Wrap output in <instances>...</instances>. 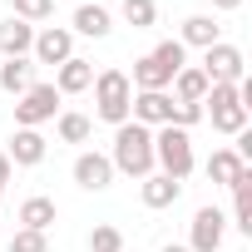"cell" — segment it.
<instances>
[{
  "mask_svg": "<svg viewBox=\"0 0 252 252\" xmlns=\"http://www.w3.org/2000/svg\"><path fill=\"white\" fill-rule=\"evenodd\" d=\"M35 84V60L30 55H20V60H0V89H5V94H25Z\"/></svg>",
  "mask_w": 252,
  "mask_h": 252,
  "instance_id": "16",
  "label": "cell"
},
{
  "mask_svg": "<svg viewBox=\"0 0 252 252\" xmlns=\"http://www.w3.org/2000/svg\"><path fill=\"white\" fill-rule=\"evenodd\" d=\"M198 69L208 74V84H242V79H247V60H242V50L227 45V40H218L213 50H203V64H198Z\"/></svg>",
  "mask_w": 252,
  "mask_h": 252,
  "instance_id": "6",
  "label": "cell"
},
{
  "mask_svg": "<svg viewBox=\"0 0 252 252\" xmlns=\"http://www.w3.org/2000/svg\"><path fill=\"white\" fill-rule=\"evenodd\" d=\"M45 154H50V144H45L40 129H15V139H10V149H5L10 168H35V163H45Z\"/></svg>",
  "mask_w": 252,
  "mask_h": 252,
  "instance_id": "10",
  "label": "cell"
},
{
  "mask_svg": "<svg viewBox=\"0 0 252 252\" xmlns=\"http://www.w3.org/2000/svg\"><path fill=\"white\" fill-rule=\"evenodd\" d=\"M79 5H99V0H79Z\"/></svg>",
  "mask_w": 252,
  "mask_h": 252,
  "instance_id": "32",
  "label": "cell"
},
{
  "mask_svg": "<svg viewBox=\"0 0 252 252\" xmlns=\"http://www.w3.org/2000/svg\"><path fill=\"white\" fill-rule=\"evenodd\" d=\"M242 173H247V163H242L232 149H213V158H208V183H222V188H232Z\"/></svg>",
  "mask_w": 252,
  "mask_h": 252,
  "instance_id": "18",
  "label": "cell"
},
{
  "mask_svg": "<svg viewBox=\"0 0 252 252\" xmlns=\"http://www.w3.org/2000/svg\"><path fill=\"white\" fill-rule=\"evenodd\" d=\"M222 232H227V218L218 208H198L193 222H188V252H218Z\"/></svg>",
  "mask_w": 252,
  "mask_h": 252,
  "instance_id": "9",
  "label": "cell"
},
{
  "mask_svg": "<svg viewBox=\"0 0 252 252\" xmlns=\"http://www.w3.org/2000/svg\"><path fill=\"white\" fill-rule=\"evenodd\" d=\"M94 114L104 119V124H129V104H134V84H129V74L124 69H99L94 74Z\"/></svg>",
  "mask_w": 252,
  "mask_h": 252,
  "instance_id": "2",
  "label": "cell"
},
{
  "mask_svg": "<svg viewBox=\"0 0 252 252\" xmlns=\"http://www.w3.org/2000/svg\"><path fill=\"white\" fill-rule=\"evenodd\" d=\"M218 40H222V25H218L213 15H188L183 30H178V45H183V50H188V45H193V50H213Z\"/></svg>",
  "mask_w": 252,
  "mask_h": 252,
  "instance_id": "12",
  "label": "cell"
},
{
  "mask_svg": "<svg viewBox=\"0 0 252 252\" xmlns=\"http://www.w3.org/2000/svg\"><path fill=\"white\" fill-rule=\"evenodd\" d=\"M129 119L144 124V129H163V124H173V94L168 89H134Z\"/></svg>",
  "mask_w": 252,
  "mask_h": 252,
  "instance_id": "7",
  "label": "cell"
},
{
  "mask_svg": "<svg viewBox=\"0 0 252 252\" xmlns=\"http://www.w3.org/2000/svg\"><path fill=\"white\" fill-rule=\"evenodd\" d=\"M30 55H35V64H55V69H60V64L74 55V30H64V25H45V30H35Z\"/></svg>",
  "mask_w": 252,
  "mask_h": 252,
  "instance_id": "8",
  "label": "cell"
},
{
  "mask_svg": "<svg viewBox=\"0 0 252 252\" xmlns=\"http://www.w3.org/2000/svg\"><path fill=\"white\" fill-rule=\"evenodd\" d=\"M5 252H50V237L45 232H30V227H20L15 237H10V247Z\"/></svg>",
  "mask_w": 252,
  "mask_h": 252,
  "instance_id": "28",
  "label": "cell"
},
{
  "mask_svg": "<svg viewBox=\"0 0 252 252\" xmlns=\"http://www.w3.org/2000/svg\"><path fill=\"white\" fill-rule=\"evenodd\" d=\"M114 30V15L104 5H79L74 10V35H89V40H104Z\"/></svg>",
  "mask_w": 252,
  "mask_h": 252,
  "instance_id": "20",
  "label": "cell"
},
{
  "mask_svg": "<svg viewBox=\"0 0 252 252\" xmlns=\"http://www.w3.org/2000/svg\"><path fill=\"white\" fill-rule=\"evenodd\" d=\"M124 20H129L134 30H154L158 5H154V0H124Z\"/></svg>",
  "mask_w": 252,
  "mask_h": 252,
  "instance_id": "24",
  "label": "cell"
},
{
  "mask_svg": "<svg viewBox=\"0 0 252 252\" xmlns=\"http://www.w3.org/2000/svg\"><path fill=\"white\" fill-rule=\"evenodd\" d=\"M134 89H168L173 84V69H163L154 55H144V60H134V79H129Z\"/></svg>",
  "mask_w": 252,
  "mask_h": 252,
  "instance_id": "23",
  "label": "cell"
},
{
  "mask_svg": "<svg viewBox=\"0 0 252 252\" xmlns=\"http://www.w3.org/2000/svg\"><path fill=\"white\" fill-rule=\"evenodd\" d=\"M247 114H252V109L237 99V84H208V94H203V119H213L218 134L237 139V134L247 129Z\"/></svg>",
  "mask_w": 252,
  "mask_h": 252,
  "instance_id": "3",
  "label": "cell"
},
{
  "mask_svg": "<svg viewBox=\"0 0 252 252\" xmlns=\"http://www.w3.org/2000/svg\"><path fill=\"white\" fill-rule=\"evenodd\" d=\"M193 124H203V104H183V99H173V129H193Z\"/></svg>",
  "mask_w": 252,
  "mask_h": 252,
  "instance_id": "29",
  "label": "cell"
},
{
  "mask_svg": "<svg viewBox=\"0 0 252 252\" xmlns=\"http://www.w3.org/2000/svg\"><path fill=\"white\" fill-rule=\"evenodd\" d=\"M114 173H129V178H149L154 173V129L144 124H119L114 129V154H109Z\"/></svg>",
  "mask_w": 252,
  "mask_h": 252,
  "instance_id": "1",
  "label": "cell"
},
{
  "mask_svg": "<svg viewBox=\"0 0 252 252\" xmlns=\"http://www.w3.org/2000/svg\"><path fill=\"white\" fill-rule=\"evenodd\" d=\"M149 55H154V60H158L163 69H173V74H178V69L188 64V50H183L178 40H163V45H158V50H149Z\"/></svg>",
  "mask_w": 252,
  "mask_h": 252,
  "instance_id": "27",
  "label": "cell"
},
{
  "mask_svg": "<svg viewBox=\"0 0 252 252\" xmlns=\"http://www.w3.org/2000/svg\"><path fill=\"white\" fill-rule=\"evenodd\" d=\"M232 227L242 237H252V168L232 183Z\"/></svg>",
  "mask_w": 252,
  "mask_h": 252,
  "instance_id": "19",
  "label": "cell"
},
{
  "mask_svg": "<svg viewBox=\"0 0 252 252\" xmlns=\"http://www.w3.org/2000/svg\"><path fill=\"white\" fill-rule=\"evenodd\" d=\"M173 99H183V104H203V94H208V74L198 69V64H183L178 74H173Z\"/></svg>",
  "mask_w": 252,
  "mask_h": 252,
  "instance_id": "17",
  "label": "cell"
},
{
  "mask_svg": "<svg viewBox=\"0 0 252 252\" xmlns=\"http://www.w3.org/2000/svg\"><path fill=\"white\" fill-rule=\"evenodd\" d=\"M55 218H60L55 198H40V193H35V198H25V203H20V222H25L30 232H50V222H55Z\"/></svg>",
  "mask_w": 252,
  "mask_h": 252,
  "instance_id": "21",
  "label": "cell"
},
{
  "mask_svg": "<svg viewBox=\"0 0 252 252\" xmlns=\"http://www.w3.org/2000/svg\"><path fill=\"white\" fill-rule=\"evenodd\" d=\"M89 252H124V232L109 227V222H99V227L89 232Z\"/></svg>",
  "mask_w": 252,
  "mask_h": 252,
  "instance_id": "26",
  "label": "cell"
},
{
  "mask_svg": "<svg viewBox=\"0 0 252 252\" xmlns=\"http://www.w3.org/2000/svg\"><path fill=\"white\" fill-rule=\"evenodd\" d=\"M158 252H188V247H178V242H168V247H158Z\"/></svg>",
  "mask_w": 252,
  "mask_h": 252,
  "instance_id": "31",
  "label": "cell"
},
{
  "mask_svg": "<svg viewBox=\"0 0 252 252\" xmlns=\"http://www.w3.org/2000/svg\"><path fill=\"white\" fill-rule=\"evenodd\" d=\"M144 188H139V198H144V208H173L178 203V193H183V183L178 178H168V173H149V178H139Z\"/></svg>",
  "mask_w": 252,
  "mask_h": 252,
  "instance_id": "14",
  "label": "cell"
},
{
  "mask_svg": "<svg viewBox=\"0 0 252 252\" xmlns=\"http://www.w3.org/2000/svg\"><path fill=\"white\" fill-rule=\"evenodd\" d=\"M74 183H79L84 193H104V188L114 183L109 154H79V158H74Z\"/></svg>",
  "mask_w": 252,
  "mask_h": 252,
  "instance_id": "11",
  "label": "cell"
},
{
  "mask_svg": "<svg viewBox=\"0 0 252 252\" xmlns=\"http://www.w3.org/2000/svg\"><path fill=\"white\" fill-rule=\"evenodd\" d=\"M60 114V89L55 84H30L20 99H15V124L20 129H40Z\"/></svg>",
  "mask_w": 252,
  "mask_h": 252,
  "instance_id": "5",
  "label": "cell"
},
{
  "mask_svg": "<svg viewBox=\"0 0 252 252\" xmlns=\"http://www.w3.org/2000/svg\"><path fill=\"white\" fill-rule=\"evenodd\" d=\"M30 45H35V25H25V20H0V55L5 60H20V55H30Z\"/></svg>",
  "mask_w": 252,
  "mask_h": 252,
  "instance_id": "15",
  "label": "cell"
},
{
  "mask_svg": "<svg viewBox=\"0 0 252 252\" xmlns=\"http://www.w3.org/2000/svg\"><path fill=\"white\" fill-rule=\"evenodd\" d=\"M242 0H213V10H237Z\"/></svg>",
  "mask_w": 252,
  "mask_h": 252,
  "instance_id": "30",
  "label": "cell"
},
{
  "mask_svg": "<svg viewBox=\"0 0 252 252\" xmlns=\"http://www.w3.org/2000/svg\"><path fill=\"white\" fill-rule=\"evenodd\" d=\"M154 163L168 173V178H188L193 168H198V158H193V139H188V129H173V124H163V129H154Z\"/></svg>",
  "mask_w": 252,
  "mask_h": 252,
  "instance_id": "4",
  "label": "cell"
},
{
  "mask_svg": "<svg viewBox=\"0 0 252 252\" xmlns=\"http://www.w3.org/2000/svg\"><path fill=\"white\" fill-rule=\"evenodd\" d=\"M89 84H94V64L79 60V55H69V60L55 69V89H60V99H64V94H84Z\"/></svg>",
  "mask_w": 252,
  "mask_h": 252,
  "instance_id": "13",
  "label": "cell"
},
{
  "mask_svg": "<svg viewBox=\"0 0 252 252\" xmlns=\"http://www.w3.org/2000/svg\"><path fill=\"white\" fill-rule=\"evenodd\" d=\"M10 10H15V20L40 25V20H50V15H55V0H10Z\"/></svg>",
  "mask_w": 252,
  "mask_h": 252,
  "instance_id": "25",
  "label": "cell"
},
{
  "mask_svg": "<svg viewBox=\"0 0 252 252\" xmlns=\"http://www.w3.org/2000/svg\"><path fill=\"white\" fill-rule=\"evenodd\" d=\"M55 134H60V144H89V134H94V119H89V114H74V109H64V114H55Z\"/></svg>",
  "mask_w": 252,
  "mask_h": 252,
  "instance_id": "22",
  "label": "cell"
}]
</instances>
